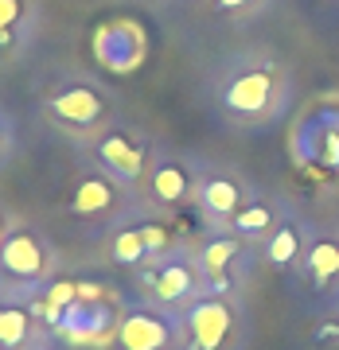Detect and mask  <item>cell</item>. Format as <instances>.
I'll return each instance as SVG.
<instances>
[{
  "label": "cell",
  "instance_id": "cell-1",
  "mask_svg": "<svg viewBox=\"0 0 339 350\" xmlns=\"http://www.w3.org/2000/svg\"><path fill=\"white\" fill-rule=\"evenodd\" d=\"M47 273H51L47 241L27 226H12L4 245H0V280H8L16 288H32V284H43Z\"/></svg>",
  "mask_w": 339,
  "mask_h": 350
},
{
  "label": "cell",
  "instance_id": "cell-2",
  "mask_svg": "<svg viewBox=\"0 0 339 350\" xmlns=\"http://www.w3.org/2000/svg\"><path fill=\"white\" fill-rule=\"evenodd\" d=\"M94 55L98 63L113 75H129L145 63L149 55V43H145V31H140L133 20H110L94 31Z\"/></svg>",
  "mask_w": 339,
  "mask_h": 350
},
{
  "label": "cell",
  "instance_id": "cell-3",
  "mask_svg": "<svg viewBox=\"0 0 339 350\" xmlns=\"http://www.w3.org/2000/svg\"><path fill=\"white\" fill-rule=\"evenodd\" d=\"M47 113L66 129H94L105 117V94L86 82H71L47 98Z\"/></svg>",
  "mask_w": 339,
  "mask_h": 350
},
{
  "label": "cell",
  "instance_id": "cell-4",
  "mask_svg": "<svg viewBox=\"0 0 339 350\" xmlns=\"http://www.w3.org/2000/svg\"><path fill=\"white\" fill-rule=\"evenodd\" d=\"M176 338V327L168 323V315L137 308L125 312L117 323V347L121 350H168Z\"/></svg>",
  "mask_w": 339,
  "mask_h": 350
},
{
  "label": "cell",
  "instance_id": "cell-5",
  "mask_svg": "<svg viewBox=\"0 0 339 350\" xmlns=\"http://www.w3.org/2000/svg\"><path fill=\"white\" fill-rule=\"evenodd\" d=\"M273 101V75L258 66V70H246V75L230 78L223 90V105L230 113H242V117H258V113L269 109Z\"/></svg>",
  "mask_w": 339,
  "mask_h": 350
},
{
  "label": "cell",
  "instance_id": "cell-6",
  "mask_svg": "<svg viewBox=\"0 0 339 350\" xmlns=\"http://www.w3.org/2000/svg\"><path fill=\"white\" fill-rule=\"evenodd\" d=\"M94 152H98L101 167L110 175H117V179H125V183H133V179L145 175V144L133 140L129 133H105L94 144Z\"/></svg>",
  "mask_w": 339,
  "mask_h": 350
},
{
  "label": "cell",
  "instance_id": "cell-7",
  "mask_svg": "<svg viewBox=\"0 0 339 350\" xmlns=\"http://www.w3.org/2000/svg\"><path fill=\"white\" fill-rule=\"evenodd\" d=\"M230 308L223 300H199L188 312V338L191 350H218L230 335Z\"/></svg>",
  "mask_w": 339,
  "mask_h": 350
},
{
  "label": "cell",
  "instance_id": "cell-8",
  "mask_svg": "<svg viewBox=\"0 0 339 350\" xmlns=\"http://www.w3.org/2000/svg\"><path fill=\"white\" fill-rule=\"evenodd\" d=\"M145 284L152 288V296L160 304H179L195 292V273L188 261L172 257V261H160L152 273H145Z\"/></svg>",
  "mask_w": 339,
  "mask_h": 350
},
{
  "label": "cell",
  "instance_id": "cell-9",
  "mask_svg": "<svg viewBox=\"0 0 339 350\" xmlns=\"http://www.w3.org/2000/svg\"><path fill=\"white\" fill-rule=\"evenodd\" d=\"M199 206L211 218H230L242 206V187L234 179H226V175H211V179L199 183Z\"/></svg>",
  "mask_w": 339,
  "mask_h": 350
},
{
  "label": "cell",
  "instance_id": "cell-10",
  "mask_svg": "<svg viewBox=\"0 0 339 350\" xmlns=\"http://www.w3.org/2000/svg\"><path fill=\"white\" fill-rule=\"evenodd\" d=\"M32 342V312L12 300H0V350H24Z\"/></svg>",
  "mask_w": 339,
  "mask_h": 350
},
{
  "label": "cell",
  "instance_id": "cell-11",
  "mask_svg": "<svg viewBox=\"0 0 339 350\" xmlns=\"http://www.w3.org/2000/svg\"><path fill=\"white\" fill-rule=\"evenodd\" d=\"M113 183L110 179H101V175H86L82 183L75 187V199H71V211L82 214V218H90V214H101L113 206Z\"/></svg>",
  "mask_w": 339,
  "mask_h": 350
},
{
  "label": "cell",
  "instance_id": "cell-12",
  "mask_svg": "<svg viewBox=\"0 0 339 350\" xmlns=\"http://www.w3.org/2000/svg\"><path fill=\"white\" fill-rule=\"evenodd\" d=\"M188 187H191V179H188V172H184V163L164 160V163L152 167V195L160 202H179L188 195Z\"/></svg>",
  "mask_w": 339,
  "mask_h": 350
},
{
  "label": "cell",
  "instance_id": "cell-13",
  "mask_svg": "<svg viewBox=\"0 0 339 350\" xmlns=\"http://www.w3.org/2000/svg\"><path fill=\"white\" fill-rule=\"evenodd\" d=\"M234 253H238V241L230 238H218V241H207V250H203V273L211 276V288L223 292L226 288V265L234 261Z\"/></svg>",
  "mask_w": 339,
  "mask_h": 350
},
{
  "label": "cell",
  "instance_id": "cell-14",
  "mask_svg": "<svg viewBox=\"0 0 339 350\" xmlns=\"http://www.w3.org/2000/svg\"><path fill=\"white\" fill-rule=\"evenodd\" d=\"M145 257H149V245H145L140 226H129V230H121L113 238V261L117 265H140Z\"/></svg>",
  "mask_w": 339,
  "mask_h": 350
},
{
  "label": "cell",
  "instance_id": "cell-15",
  "mask_svg": "<svg viewBox=\"0 0 339 350\" xmlns=\"http://www.w3.org/2000/svg\"><path fill=\"white\" fill-rule=\"evenodd\" d=\"M308 265H312V276H316V280H320V284H327V280L339 273V245H331V241H320V245H312V257H308Z\"/></svg>",
  "mask_w": 339,
  "mask_h": 350
},
{
  "label": "cell",
  "instance_id": "cell-16",
  "mask_svg": "<svg viewBox=\"0 0 339 350\" xmlns=\"http://www.w3.org/2000/svg\"><path fill=\"white\" fill-rule=\"evenodd\" d=\"M292 257H297V230L281 226L273 238H269V261L273 265H289Z\"/></svg>",
  "mask_w": 339,
  "mask_h": 350
},
{
  "label": "cell",
  "instance_id": "cell-17",
  "mask_svg": "<svg viewBox=\"0 0 339 350\" xmlns=\"http://www.w3.org/2000/svg\"><path fill=\"white\" fill-rule=\"evenodd\" d=\"M234 226H238V234H262L265 226H269V206H246V211L234 214Z\"/></svg>",
  "mask_w": 339,
  "mask_h": 350
},
{
  "label": "cell",
  "instance_id": "cell-18",
  "mask_svg": "<svg viewBox=\"0 0 339 350\" xmlns=\"http://www.w3.org/2000/svg\"><path fill=\"white\" fill-rule=\"evenodd\" d=\"M140 234H145V245H149V257H160V253L168 250V230H164V226L149 222V226H140Z\"/></svg>",
  "mask_w": 339,
  "mask_h": 350
},
{
  "label": "cell",
  "instance_id": "cell-19",
  "mask_svg": "<svg viewBox=\"0 0 339 350\" xmlns=\"http://www.w3.org/2000/svg\"><path fill=\"white\" fill-rule=\"evenodd\" d=\"M24 20V0H0V31H16Z\"/></svg>",
  "mask_w": 339,
  "mask_h": 350
},
{
  "label": "cell",
  "instance_id": "cell-20",
  "mask_svg": "<svg viewBox=\"0 0 339 350\" xmlns=\"http://www.w3.org/2000/svg\"><path fill=\"white\" fill-rule=\"evenodd\" d=\"M8 148H12V129H8V121L0 117V160L8 156Z\"/></svg>",
  "mask_w": 339,
  "mask_h": 350
},
{
  "label": "cell",
  "instance_id": "cell-21",
  "mask_svg": "<svg viewBox=\"0 0 339 350\" xmlns=\"http://www.w3.org/2000/svg\"><path fill=\"white\" fill-rule=\"evenodd\" d=\"M214 4H218V8H226V12H238V8H246V4H250V0H214Z\"/></svg>",
  "mask_w": 339,
  "mask_h": 350
},
{
  "label": "cell",
  "instance_id": "cell-22",
  "mask_svg": "<svg viewBox=\"0 0 339 350\" xmlns=\"http://www.w3.org/2000/svg\"><path fill=\"white\" fill-rule=\"evenodd\" d=\"M4 238H8V222L0 218V245H4Z\"/></svg>",
  "mask_w": 339,
  "mask_h": 350
}]
</instances>
